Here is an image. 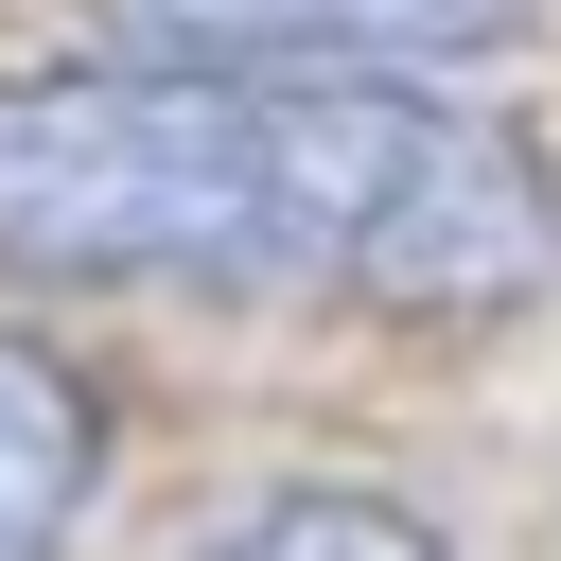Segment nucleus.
<instances>
[{"instance_id":"obj_1","label":"nucleus","mask_w":561,"mask_h":561,"mask_svg":"<svg viewBox=\"0 0 561 561\" xmlns=\"http://www.w3.org/2000/svg\"><path fill=\"white\" fill-rule=\"evenodd\" d=\"M0 263L18 280L526 316L561 280V175L526 123H491L421 70L88 53V70L0 88Z\"/></svg>"},{"instance_id":"obj_2","label":"nucleus","mask_w":561,"mask_h":561,"mask_svg":"<svg viewBox=\"0 0 561 561\" xmlns=\"http://www.w3.org/2000/svg\"><path fill=\"white\" fill-rule=\"evenodd\" d=\"M88 18L193 70H438V53H508L543 0H88Z\"/></svg>"},{"instance_id":"obj_4","label":"nucleus","mask_w":561,"mask_h":561,"mask_svg":"<svg viewBox=\"0 0 561 561\" xmlns=\"http://www.w3.org/2000/svg\"><path fill=\"white\" fill-rule=\"evenodd\" d=\"M210 561H456L421 508H386V491H280V508H245Z\"/></svg>"},{"instance_id":"obj_3","label":"nucleus","mask_w":561,"mask_h":561,"mask_svg":"<svg viewBox=\"0 0 561 561\" xmlns=\"http://www.w3.org/2000/svg\"><path fill=\"white\" fill-rule=\"evenodd\" d=\"M88 473H105L88 386H70L35 333H0V561H53V543H70V508H88Z\"/></svg>"}]
</instances>
